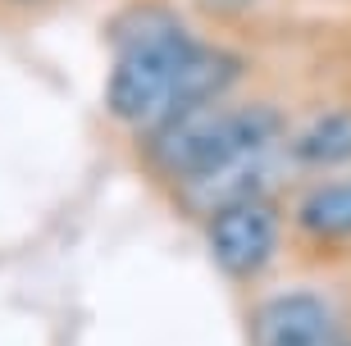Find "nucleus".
<instances>
[{
  "instance_id": "obj_1",
  "label": "nucleus",
  "mask_w": 351,
  "mask_h": 346,
  "mask_svg": "<svg viewBox=\"0 0 351 346\" xmlns=\"http://www.w3.org/2000/svg\"><path fill=\"white\" fill-rule=\"evenodd\" d=\"M237 55L196 46L169 10H132L119 23V60L105 82V105L123 123H169L201 110L237 77Z\"/></svg>"
},
{
  "instance_id": "obj_2",
  "label": "nucleus",
  "mask_w": 351,
  "mask_h": 346,
  "mask_svg": "<svg viewBox=\"0 0 351 346\" xmlns=\"http://www.w3.org/2000/svg\"><path fill=\"white\" fill-rule=\"evenodd\" d=\"M278 141V114L265 105H242V110H187V114L160 123L156 160L178 178H201L210 169L228 164L247 151H261Z\"/></svg>"
},
{
  "instance_id": "obj_3",
  "label": "nucleus",
  "mask_w": 351,
  "mask_h": 346,
  "mask_svg": "<svg viewBox=\"0 0 351 346\" xmlns=\"http://www.w3.org/2000/svg\"><path fill=\"white\" fill-rule=\"evenodd\" d=\"M274 246H278L274 210L256 201H233L210 214V251L219 260V269L233 278H256L269 264Z\"/></svg>"
},
{
  "instance_id": "obj_4",
  "label": "nucleus",
  "mask_w": 351,
  "mask_h": 346,
  "mask_svg": "<svg viewBox=\"0 0 351 346\" xmlns=\"http://www.w3.org/2000/svg\"><path fill=\"white\" fill-rule=\"evenodd\" d=\"M256 342L261 346H351L342 337L328 301L311 292H283L261 306L256 319Z\"/></svg>"
},
{
  "instance_id": "obj_5",
  "label": "nucleus",
  "mask_w": 351,
  "mask_h": 346,
  "mask_svg": "<svg viewBox=\"0 0 351 346\" xmlns=\"http://www.w3.org/2000/svg\"><path fill=\"white\" fill-rule=\"evenodd\" d=\"M269 160H274V146L247 151V155H237V160H228V164L201 173V178H187V192H192L196 206H210V210L233 206V201H251V192L269 173Z\"/></svg>"
},
{
  "instance_id": "obj_6",
  "label": "nucleus",
  "mask_w": 351,
  "mask_h": 346,
  "mask_svg": "<svg viewBox=\"0 0 351 346\" xmlns=\"http://www.w3.org/2000/svg\"><path fill=\"white\" fill-rule=\"evenodd\" d=\"M292 155L311 169L347 164L351 160V110H333V114H319L315 123H306L297 132V141H292Z\"/></svg>"
},
{
  "instance_id": "obj_7",
  "label": "nucleus",
  "mask_w": 351,
  "mask_h": 346,
  "mask_svg": "<svg viewBox=\"0 0 351 346\" xmlns=\"http://www.w3.org/2000/svg\"><path fill=\"white\" fill-rule=\"evenodd\" d=\"M301 228L315 237H351V178L315 187L297 210Z\"/></svg>"
}]
</instances>
